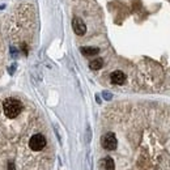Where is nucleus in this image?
<instances>
[{
	"label": "nucleus",
	"mask_w": 170,
	"mask_h": 170,
	"mask_svg": "<svg viewBox=\"0 0 170 170\" xmlns=\"http://www.w3.org/2000/svg\"><path fill=\"white\" fill-rule=\"evenodd\" d=\"M114 160L111 157H105L99 161V169L101 170H114Z\"/></svg>",
	"instance_id": "obj_6"
},
{
	"label": "nucleus",
	"mask_w": 170,
	"mask_h": 170,
	"mask_svg": "<svg viewBox=\"0 0 170 170\" xmlns=\"http://www.w3.org/2000/svg\"><path fill=\"white\" fill-rule=\"evenodd\" d=\"M45 145H46V137L41 134L31 136V139L29 140V147L33 150H42L45 148Z\"/></svg>",
	"instance_id": "obj_3"
},
{
	"label": "nucleus",
	"mask_w": 170,
	"mask_h": 170,
	"mask_svg": "<svg viewBox=\"0 0 170 170\" xmlns=\"http://www.w3.org/2000/svg\"><path fill=\"white\" fill-rule=\"evenodd\" d=\"M111 83L113 84H115V85H122L124 84V81H126V75L122 72V71H114L111 73Z\"/></svg>",
	"instance_id": "obj_5"
},
{
	"label": "nucleus",
	"mask_w": 170,
	"mask_h": 170,
	"mask_svg": "<svg viewBox=\"0 0 170 170\" xmlns=\"http://www.w3.org/2000/svg\"><path fill=\"white\" fill-rule=\"evenodd\" d=\"M8 170H16L15 165H13V162H9V165H8Z\"/></svg>",
	"instance_id": "obj_10"
},
{
	"label": "nucleus",
	"mask_w": 170,
	"mask_h": 170,
	"mask_svg": "<svg viewBox=\"0 0 170 170\" xmlns=\"http://www.w3.org/2000/svg\"><path fill=\"white\" fill-rule=\"evenodd\" d=\"M80 51L83 55L85 56H93V55H97L99 53V48L98 47H89V46H84L80 48Z\"/></svg>",
	"instance_id": "obj_7"
},
{
	"label": "nucleus",
	"mask_w": 170,
	"mask_h": 170,
	"mask_svg": "<svg viewBox=\"0 0 170 170\" xmlns=\"http://www.w3.org/2000/svg\"><path fill=\"white\" fill-rule=\"evenodd\" d=\"M101 144H102V147L106 149V150H114L117 148V137L115 135L113 134V132H108V134H105L102 136V139H101Z\"/></svg>",
	"instance_id": "obj_2"
},
{
	"label": "nucleus",
	"mask_w": 170,
	"mask_h": 170,
	"mask_svg": "<svg viewBox=\"0 0 170 170\" xmlns=\"http://www.w3.org/2000/svg\"><path fill=\"white\" fill-rule=\"evenodd\" d=\"M102 96H103V98H105V99H108V101H110V99H111V97H113L109 92H103V93H102Z\"/></svg>",
	"instance_id": "obj_9"
},
{
	"label": "nucleus",
	"mask_w": 170,
	"mask_h": 170,
	"mask_svg": "<svg viewBox=\"0 0 170 170\" xmlns=\"http://www.w3.org/2000/svg\"><path fill=\"white\" fill-rule=\"evenodd\" d=\"M72 28L77 35H84L86 33V25L80 17H75L72 20Z\"/></svg>",
	"instance_id": "obj_4"
},
{
	"label": "nucleus",
	"mask_w": 170,
	"mask_h": 170,
	"mask_svg": "<svg viewBox=\"0 0 170 170\" xmlns=\"http://www.w3.org/2000/svg\"><path fill=\"white\" fill-rule=\"evenodd\" d=\"M3 110L7 118H16L22 110V103L16 98H7L3 103Z\"/></svg>",
	"instance_id": "obj_1"
},
{
	"label": "nucleus",
	"mask_w": 170,
	"mask_h": 170,
	"mask_svg": "<svg viewBox=\"0 0 170 170\" xmlns=\"http://www.w3.org/2000/svg\"><path fill=\"white\" fill-rule=\"evenodd\" d=\"M102 66H103V60L101 59V58L93 59V60L89 63L90 70H94V71H97V70H99V68H102Z\"/></svg>",
	"instance_id": "obj_8"
}]
</instances>
